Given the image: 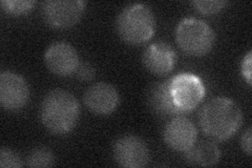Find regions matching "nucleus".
<instances>
[{
  "label": "nucleus",
  "mask_w": 252,
  "mask_h": 168,
  "mask_svg": "<svg viewBox=\"0 0 252 168\" xmlns=\"http://www.w3.org/2000/svg\"><path fill=\"white\" fill-rule=\"evenodd\" d=\"M199 122L205 134L216 141L230 139L241 129L243 111L234 100L217 97L208 101L200 111Z\"/></svg>",
  "instance_id": "1"
},
{
  "label": "nucleus",
  "mask_w": 252,
  "mask_h": 168,
  "mask_svg": "<svg viewBox=\"0 0 252 168\" xmlns=\"http://www.w3.org/2000/svg\"><path fill=\"white\" fill-rule=\"evenodd\" d=\"M39 117L50 133L65 134L75 129L80 117V105L73 94L56 89L44 96L39 109Z\"/></svg>",
  "instance_id": "2"
},
{
  "label": "nucleus",
  "mask_w": 252,
  "mask_h": 168,
  "mask_svg": "<svg viewBox=\"0 0 252 168\" xmlns=\"http://www.w3.org/2000/svg\"><path fill=\"white\" fill-rule=\"evenodd\" d=\"M157 29L155 14L143 3H132L119 13L116 19L117 34L129 45H142L151 40Z\"/></svg>",
  "instance_id": "3"
},
{
  "label": "nucleus",
  "mask_w": 252,
  "mask_h": 168,
  "mask_svg": "<svg viewBox=\"0 0 252 168\" xmlns=\"http://www.w3.org/2000/svg\"><path fill=\"white\" fill-rule=\"evenodd\" d=\"M176 41L184 53L201 57L211 52L216 42V33L207 22L187 17L176 29Z\"/></svg>",
  "instance_id": "4"
},
{
  "label": "nucleus",
  "mask_w": 252,
  "mask_h": 168,
  "mask_svg": "<svg viewBox=\"0 0 252 168\" xmlns=\"http://www.w3.org/2000/svg\"><path fill=\"white\" fill-rule=\"evenodd\" d=\"M169 91L173 103L183 114L196 108L206 92L202 79L191 73H181L170 78Z\"/></svg>",
  "instance_id": "5"
},
{
  "label": "nucleus",
  "mask_w": 252,
  "mask_h": 168,
  "mask_svg": "<svg viewBox=\"0 0 252 168\" xmlns=\"http://www.w3.org/2000/svg\"><path fill=\"white\" fill-rule=\"evenodd\" d=\"M86 2L82 0H47L41 6L44 21L57 30L76 26L85 11Z\"/></svg>",
  "instance_id": "6"
},
{
  "label": "nucleus",
  "mask_w": 252,
  "mask_h": 168,
  "mask_svg": "<svg viewBox=\"0 0 252 168\" xmlns=\"http://www.w3.org/2000/svg\"><path fill=\"white\" fill-rule=\"evenodd\" d=\"M116 163L124 168H143L149 162V150L146 143L133 134L118 139L113 147Z\"/></svg>",
  "instance_id": "7"
},
{
  "label": "nucleus",
  "mask_w": 252,
  "mask_h": 168,
  "mask_svg": "<svg viewBox=\"0 0 252 168\" xmlns=\"http://www.w3.org/2000/svg\"><path fill=\"white\" fill-rule=\"evenodd\" d=\"M30 100V87L25 78L13 71L0 75V104L9 111H18Z\"/></svg>",
  "instance_id": "8"
},
{
  "label": "nucleus",
  "mask_w": 252,
  "mask_h": 168,
  "mask_svg": "<svg viewBox=\"0 0 252 168\" xmlns=\"http://www.w3.org/2000/svg\"><path fill=\"white\" fill-rule=\"evenodd\" d=\"M44 62L51 73L59 77H66L76 73L80 65L75 47L64 41L55 42L47 47Z\"/></svg>",
  "instance_id": "9"
},
{
  "label": "nucleus",
  "mask_w": 252,
  "mask_h": 168,
  "mask_svg": "<svg viewBox=\"0 0 252 168\" xmlns=\"http://www.w3.org/2000/svg\"><path fill=\"white\" fill-rule=\"evenodd\" d=\"M163 138L167 146L178 153H186L198 139V131L188 118L173 117L166 124L163 132Z\"/></svg>",
  "instance_id": "10"
},
{
  "label": "nucleus",
  "mask_w": 252,
  "mask_h": 168,
  "mask_svg": "<svg viewBox=\"0 0 252 168\" xmlns=\"http://www.w3.org/2000/svg\"><path fill=\"white\" fill-rule=\"evenodd\" d=\"M85 106L97 115H109L120 103V95L116 87L106 82L91 85L83 95Z\"/></svg>",
  "instance_id": "11"
},
{
  "label": "nucleus",
  "mask_w": 252,
  "mask_h": 168,
  "mask_svg": "<svg viewBox=\"0 0 252 168\" xmlns=\"http://www.w3.org/2000/svg\"><path fill=\"white\" fill-rule=\"evenodd\" d=\"M178 56L173 47L164 41L152 43L145 50L142 61L147 70L157 76H166L175 68Z\"/></svg>",
  "instance_id": "12"
},
{
  "label": "nucleus",
  "mask_w": 252,
  "mask_h": 168,
  "mask_svg": "<svg viewBox=\"0 0 252 168\" xmlns=\"http://www.w3.org/2000/svg\"><path fill=\"white\" fill-rule=\"evenodd\" d=\"M146 102L156 115L163 118L184 115L172 101L169 91V80L149 85L146 92Z\"/></svg>",
  "instance_id": "13"
},
{
  "label": "nucleus",
  "mask_w": 252,
  "mask_h": 168,
  "mask_svg": "<svg viewBox=\"0 0 252 168\" xmlns=\"http://www.w3.org/2000/svg\"><path fill=\"white\" fill-rule=\"evenodd\" d=\"M185 157L192 165L209 167L218 164L220 160V149L211 141H201L187 150Z\"/></svg>",
  "instance_id": "14"
},
{
  "label": "nucleus",
  "mask_w": 252,
  "mask_h": 168,
  "mask_svg": "<svg viewBox=\"0 0 252 168\" xmlns=\"http://www.w3.org/2000/svg\"><path fill=\"white\" fill-rule=\"evenodd\" d=\"M55 164V156L47 147H37L30 153L27 159L29 167H52Z\"/></svg>",
  "instance_id": "15"
},
{
  "label": "nucleus",
  "mask_w": 252,
  "mask_h": 168,
  "mask_svg": "<svg viewBox=\"0 0 252 168\" xmlns=\"http://www.w3.org/2000/svg\"><path fill=\"white\" fill-rule=\"evenodd\" d=\"M35 4L36 1L33 0H2L1 9L9 15L20 16L30 13Z\"/></svg>",
  "instance_id": "16"
},
{
  "label": "nucleus",
  "mask_w": 252,
  "mask_h": 168,
  "mask_svg": "<svg viewBox=\"0 0 252 168\" xmlns=\"http://www.w3.org/2000/svg\"><path fill=\"white\" fill-rule=\"evenodd\" d=\"M227 3L228 2L224 0H195V1H191L195 10L204 15L218 14L224 9Z\"/></svg>",
  "instance_id": "17"
},
{
  "label": "nucleus",
  "mask_w": 252,
  "mask_h": 168,
  "mask_svg": "<svg viewBox=\"0 0 252 168\" xmlns=\"http://www.w3.org/2000/svg\"><path fill=\"white\" fill-rule=\"evenodd\" d=\"M23 166L21 157L15 150L9 147L0 149V167L1 168H20Z\"/></svg>",
  "instance_id": "18"
},
{
  "label": "nucleus",
  "mask_w": 252,
  "mask_h": 168,
  "mask_svg": "<svg viewBox=\"0 0 252 168\" xmlns=\"http://www.w3.org/2000/svg\"><path fill=\"white\" fill-rule=\"evenodd\" d=\"M75 74L77 78L82 80V81H90V80L94 78L96 70H94V67L91 65V63L84 62V63H81V65H79Z\"/></svg>",
  "instance_id": "19"
},
{
  "label": "nucleus",
  "mask_w": 252,
  "mask_h": 168,
  "mask_svg": "<svg viewBox=\"0 0 252 168\" xmlns=\"http://www.w3.org/2000/svg\"><path fill=\"white\" fill-rule=\"evenodd\" d=\"M251 63H252V52L249 51L245 57L243 58L241 63V73L244 79L249 86L252 84V74H251Z\"/></svg>",
  "instance_id": "20"
},
{
  "label": "nucleus",
  "mask_w": 252,
  "mask_h": 168,
  "mask_svg": "<svg viewBox=\"0 0 252 168\" xmlns=\"http://www.w3.org/2000/svg\"><path fill=\"white\" fill-rule=\"evenodd\" d=\"M252 131L251 127H248L246 132L243 134L242 138H241V147L243 149L244 153H245L247 156H251L252 154V147H251V142H252Z\"/></svg>",
  "instance_id": "21"
}]
</instances>
